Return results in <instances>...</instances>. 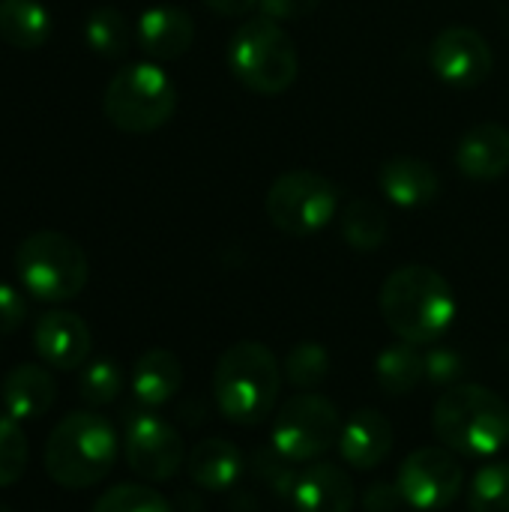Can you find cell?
Wrapping results in <instances>:
<instances>
[{
  "label": "cell",
  "instance_id": "e575fe53",
  "mask_svg": "<svg viewBox=\"0 0 509 512\" xmlns=\"http://www.w3.org/2000/svg\"><path fill=\"white\" fill-rule=\"evenodd\" d=\"M399 504H405L402 495H399V489L396 486H387V483H372L366 489V495H363V507L369 512H396Z\"/></svg>",
  "mask_w": 509,
  "mask_h": 512
},
{
  "label": "cell",
  "instance_id": "6da1fadb",
  "mask_svg": "<svg viewBox=\"0 0 509 512\" xmlns=\"http://www.w3.org/2000/svg\"><path fill=\"white\" fill-rule=\"evenodd\" d=\"M456 294L450 282L426 267L408 264L387 276L381 288V315L387 327L411 345H435L456 321Z\"/></svg>",
  "mask_w": 509,
  "mask_h": 512
},
{
  "label": "cell",
  "instance_id": "7a4b0ae2",
  "mask_svg": "<svg viewBox=\"0 0 509 512\" xmlns=\"http://www.w3.org/2000/svg\"><path fill=\"white\" fill-rule=\"evenodd\" d=\"M282 363L261 342L225 348L213 372V399L219 414L234 426H261L282 393Z\"/></svg>",
  "mask_w": 509,
  "mask_h": 512
},
{
  "label": "cell",
  "instance_id": "5bb4252c",
  "mask_svg": "<svg viewBox=\"0 0 509 512\" xmlns=\"http://www.w3.org/2000/svg\"><path fill=\"white\" fill-rule=\"evenodd\" d=\"M393 450V426L378 408H360L342 423L339 456L357 471H375Z\"/></svg>",
  "mask_w": 509,
  "mask_h": 512
},
{
  "label": "cell",
  "instance_id": "9c48e42d",
  "mask_svg": "<svg viewBox=\"0 0 509 512\" xmlns=\"http://www.w3.org/2000/svg\"><path fill=\"white\" fill-rule=\"evenodd\" d=\"M264 207L282 234L309 237L333 222L339 210V189L324 174L297 168L273 180Z\"/></svg>",
  "mask_w": 509,
  "mask_h": 512
},
{
  "label": "cell",
  "instance_id": "52a82bcc",
  "mask_svg": "<svg viewBox=\"0 0 509 512\" xmlns=\"http://www.w3.org/2000/svg\"><path fill=\"white\" fill-rule=\"evenodd\" d=\"M177 108L174 81L156 63L123 66L105 87L102 111L120 132L144 135L171 120Z\"/></svg>",
  "mask_w": 509,
  "mask_h": 512
},
{
  "label": "cell",
  "instance_id": "4316f807",
  "mask_svg": "<svg viewBox=\"0 0 509 512\" xmlns=\"http://www.w3.org/2000/svg\"><path fill=\"white\" fill-rule=\"evenodd\" d=\"M468 510L471 512H509V465L492 462L483 465L468 489Z\"/></svg>",
  "mask_w": 509,
  "mask_h": 512
},
{
  "label": "cell",
  "instance_id": "d590c367",
  "mask_svg": "<svg viewBox=\"0 0 509 512\" xmlns=\"http://www.w3.org/2000/svg\"><path fill=\"white\" fill-rule=\"evenodd\" d=\"M213 12L219 15H228V18H240V15H249L252 9L261 6V0H204Z\"/></svg>",
  "mask_w": 509,
  "mask_h": 512
},
{
  "label": "cell",
  "instance_id": "ba28073f",
  "mask_svg": "<svg viewBox=\"0 0 509 512\" xmlns=\"http://www.w3.org/2000/svg\"><path fill=\"white\" fill-rule=\"evenodd\" d=\"M342 423L345 420L330 399L306 390L279 405L270 429V444L294 465L315 462L339 447Z\"/></svg>",
  "mask_w": 509,
  "mask_h": 512
},
{
  "label": "cell",
  "instance_id": "f546056e",
  "mask_svg": "<svg viewBox=\"0 0 509 512\" xmlns=\"http://www.w3.org/2000/svg\"><path fill=\"white\" fill-rule=\"evenodd\" d=\"M90 512H174L171 504L153 492L150 486H138V483H120L114 489H108Z\"/></svg>",
  "mask_w": 509,
  "mask_h": 512
},
{
  "label": "cell",
  "instance_id": "8d00e7d4",
  "mask_svg": "<svg viewBox=\"0 0 509 512\" xmlns=\"http://www.w3.org/2000/svg\"><path fill=\"white\" fill-rule=\"evenodd\" d=\"M0 512H12V510H9V507H6V504H0Z\"/></svg>",
  "mask_w": 509,
  "mask_h": 512
},
{
  "label": "cell",
  "instance_id": "277c9868",
  "mask_svg": "<svg viewBox=\"0 0 509 512\" xmlns=\"http://www.w3.org/2000/svg\"><path fill=\"white\" fill-rule=\"evenodd\" d=\"M117 432L93 411H72L45 441V474L63 489H90L102 483L117 462Z\"/></svg>",
  "mask_w": 509,
  "mask_h": 512
},
{
  "label": "cell",
  "instance_id": "4dcf8cb0",
  "mask_svg": "<svg viewBox=\"0 0 509 512\" xmlns=\"http://www.w3.org/2000/svg\"><path fill=\"white\" fill-rule=\"evenodd\" d=\"M252 468H255V474H258L261 483H267L279 498L291 501L294 486H297V477H300V474H294V462H291V459H285V456L270 444V450L255 453Z\"/></svg>",
  "mask_w": 509,
  "mask_h": 512
},
{
  "label": "cell",
  "instance_id": "484cf974",
  "mask_svg": "<svg viewBox=\"0 0 509 512\" xmlns=\"http://www.w3.org/2000/svg\"><path fill=\"white\" fill-rule=\"evenodd\" d=\"M282 375L291 387H297L300 393L315 390L327 381L330 375V354L321 342H300L288 351V357L282 360Z\"/></svg>",
  "mask_w": 509,
  "mask_h": 512
},
{
  "label": "cell",
  "instance_id": "1f68e13d",
  "mask_svg": "<svg viewBox=\"0 0 509 512\" xmlns=\"http://www.w3.org/2000/svg\"><path fill=\"white\" fill-rule=\"evenodd\" d=\"M423 363H426V381L429 384H441V387H453L459 384V378L465 375V357L450 348V345H432L426 354H423Z\"/></svg>",
  "mask_w": 509,
  "mask_h": 512
},
{
  "label": "cell",
  "instance_id": "836d02e7",
  "mask_svg": "<svg viewBox=\"0 0 509 512\" xmlns=\"http://www.w3.org/2000/svg\"><path fill=\"white\" fill-rule=\"evenodd\" d=\"M321 0H261V12L273 21H291V18H303L309 12L318 9Z\"/></svg>",
  "mask_w": 509,
  "mask_h": 512
},
{
  "label": "cell",
  "instance_id": "44dd1931",
  "mask_svg": "<svg viewBox=\"0 0 509 512\" xmlns=\"http://www.w3.org/2000/svg\"><path fill=\"white\" fill-rule=\"evenodd\" d=\"M183 387V366L177 354L168 348H150L135 360L132 369V393L144 408L168 405Z\"/></svg>",
  "mask_w": 509,
  "mask_h": 512
},
{
  "label": "cell",
  "instance_id": "ffe728a7",
  "mask_svg": "<svg viewBox=\"0 0 509 512\" xmlns=\"http://www.w3.org/2000/svg\"><path fill=\"white\" fill-rule=\"evenodd\" d=\"M378 186L396 207H426L441 192V180L435 168L414 156H396L384 162L378 174Z\"/></svg>",
  "mask_w": 509,
  "mask_h": 512
},
{
  "label": "cell",
  "instance_id": "d6986e66",
  "mask_svg": "<svg viewBox=\"0 0 509 512\" xmlns=\"http://www.w3.org/2000/svg\"><path fill=\"white\" fill-rule=\"evenodd\" d=\"M246 459L228 438H204L186 459L189 480L204 492H228L240 483Z\"/></svg>",
  "mask_w": 509,
  "mask_h": 512
},
{
  "label": "cell",
  "instance_id": "8fae6325",
  "mask_svg": "<svg viewBox=\"0 0 509 512\" xmlns=\"http://www.w3.org/2000/svg\"><path fill=\"white\" fill-rule=\"evenodd\" d=\"M123 456L132 474H138L147 483H165L171 480L183 459L186 447L180 432L165 423L162 417L144 411H132L126 417V432H123Z\"/></svg>",
  "mask_w": 509,
  "mask_h": 512
},
{
  "label": "cell",
  "instance_id": "8992f818",
  "mask_svg": "<svg viewBox=\"0 0 509 512\" xmlns=\"http://www.w3.org/2000/svg\"><path fill=\"white\" fill-rule=\"evenodd\" d=\"M15 273L21 288L42 303L75 300L87 279L90 264L84 249L60 231H36L15 249Z\"/></svg>",
  "mask_w": 509,
  "mask_h": 512
},
{
  "label": "cell",
  "instance_id": "7c38bea8",
  "mask_svg": "<svg viewBox=\"0 0 509 512\" xmlns=\"http://www.w3.org/2000/svg\"><path fill=\"white\" fill-rule=\"evenodd\" d=\"M429 63L444 84L468 90V87L483 84L492 75L495 57L480 30L453 24L435 36V42L429 48Z\"/></svg>",
  "mask_w": 509,
  "mask_h": 512
},
{
  "label": "cell",
  "instance_id": "d6a6232c",
  "mask_svg": "<svg viewBox=\"0 0 509 512\" xmlns=\"http://www.w3.org/2000/svg\"><path fill=\"white\" fill-rule=\"evenodd\" d=\"M27 318V300L6 282H0V336L15 333Z\"/></svg>",
  "mask_w": 509,
  "mask_h": 512
},
{
  "label": "cell",
  "instance_id": "30bf717a",
  "mask_svg": "<svg viewBox=\"0 0 509 512\" xmlns=\"http://www.w3.org/2000/svg\"><path fill=\"white\" fill-rule=\"evenodd\" d=\"M462 483L465 471L447 447L414 450L396 474V489L402 501L420 512L447 510L459 498Z\"/></svg>",
  "mask_w": 509,
  "mask_h": 512
},
{
  "label": "cell",
  "instance_id": "d4e9b609",
  "mask_svg": "<svg viewBox=\"0 0 509 512\" xmlns=\"http://www.w3.org/2000/svg\"><path fill=\"white\" fill-rule=\"evenodd\" d=\"M84 39L99 57H123L132 42L129 21L120 9L114 6H99L90 12L84 24Z\"/></svg>",
  "mask_w": 509,
  "mask_h": 512
},
{
  "label": "cell",
  "instance_id": "ac0fdd59",
  "mask_svg": "<svg viewBox=\"0 0 509 512\" xmlns=\"http://www.w3.org/2000/svg\"><path fill=\"white\" fill-rule=\"evenodd\" d=\"M0 399L9 417L21 420H39L51 411L57 399V381L54 375L39 363H21L15 366L0 387Z\"/></svg>",
  "mask_w": 509,
  "mask_h": 512
},
{
  "label": "cell",
  "instance_id": "e0dca14e",
  "mask_svg": "<svg viewBox=\"0 0 509 512\" xmlns=\"http://www.w3.org/2000/svg\"><path fill=\"white\" fill-rule=\"evenodd\" d=\"M195 24L177 6H153L138 18V45L150 60H177L192 48Z\"/></svg>",
  "mask_w": 509,
  "mask_h": 512
},
{
  "label": "cell",
  "instance_id": "f1b7e54d",
  "mask_svg": "<svg viewBox=\"0 0 509 512\" xmlns=\"http://www.w3.org/2000/svg\"><path fill=\"white\" fill-rule=\"evenodd\" d=\"M123 390V372L114 360H96L90 363L78 378V396L90 408L111 405Z\"/></svg>",
  "mask_w": 509,
  "mask_h": 512
},
{
  "label": "cell",
  "instance_id": "2e32d148",
  "mask_svg": "<svg viewBox=\"0 0 509 512\" xmlns=\"http://www.w3.org/2000/svg\"><path fill=\"white\" fill-rule=\"evenodd\" d=\"M456 165L471 180H495L509 171V129L501 123L471 126L456 150Z\"/></svg>",
  "mask_w": 509,
  "mask_h": 512
},
{
  "label": "cell",
  "instance_id": "83f0119b",
  "mask_svg": "<svg viewBox=\"0 0 509 512\" xmlns=\"http://www.w3.org/2000/svg\"><path fill=\"white\" fill-rule=\"evenodd\" d=\"M30 462V447H27V435L18 426L15 417L0 414V489L15 486Z\"/></svg>",
  "mask_w": 509,
  "mask_h": 512
},
{
  "label": "cell",
  "instance_id": "cb8c5ba5",
  "mask_svg": "<svg viewBox=\"0 0 509 512\" xmlns=\"http://www.w3.org/2000/svg\"><path fill=\"white\" fill-rule=\"evenodd\" d=\"M339 228H342L345 243L351 249H357V252H375V249H381L384 240H387V234H390L387 213L375 201H366V198H357V201H351L342 210Z\"/></svg>",
  "mask_w": 509,
  "mask_h": 512
},
{
  "label": "cell",
  "instance_id": "3957f363",
  "mask_svg": "<svg viewBox=\"0 0 509 512\" xmlns=\"http://www.w3.org/2000/svg\"><path fill=\"white\" fill-rule=\"evenodd\" d=\"M432 429L447 450L489 459L509 444V405L483 384H453L435 402Z\"/></svg>",
  "mask_w": 509,
  "mask_h": 512
},
{
  "label": "cell",
  "instance_id": "9a60e30c",
  "mask_svg": "<svg viewBox=\"0 0 509 512\" xmlns=\"http://www.w3.org/2000/svg\"><path fill=\"white\" fill-rule=\"evenodd\" d=\"M357 486L351 474L333 462L309 465L294 486L291 507L294 512H354Z\"/></svg>",
  "mask_w": 509,
  "mask_h": 512
},
{
  "label": "cell",
  "instance_id": "5b68a950",
  "mask_svg": "<svg viewBox=\"0 0 509 512\" xmlns=\"http://www.w3.org/2000/svg\"><path fill=\"white\" fill-rule=\"evenodd\" d=\"M228 66L234 78L261 96H279L297 81V48L279 21L261 15L240 24L228 42Z\"/></svg>",
  "mask_w": 509,
  "mask_h": 512
},
{
  "label": "cell",
  "instance_id": "7402d4cb",
  "mask_svg": "<svg viewBox=\"0 0 509 512\" xmlns=\"http://www.w3.org/2000/svg\"><path fill=\"white\" fill-rule=\"evenodd\" d=\"M0 33L21 51L42 48L51 36V15L39 0H0Z\"/></svg>",
  "mask_w": 509,
  "mask_h": 512
},
{
  "label": "cell",
  "instance_id": "603a6c76",
  "mask_svg": "<svg viewBox=\"0 0 509 512\" xmlns=\"http://www.w3.org/2000/svg\"><path fill=\"white\" fill-rule=\"evenodd\" d=\"M375 378L378 387L390 396H405L411 393L420 381H426V363L417 345L411 342H396L384 348L375 360Z\"/></svg>",
  "mask_w": 509,
  "mask_h": 512
},
{
  "label": "cell",
  "instance_id": "4fadbf2b",
  "mask_svg": "<svg viewBox=\"0 0 509 512\" xmlns=\"http://www.w3.org/2000/svg\"><path fill=\"white\" fill-rule=\"evenodd\" d=\"M33 348L48 369L75 372L90 357V348H93L90 327L75 312L51 309L33 327Z\"/></svg>",
  "mask_w": 509,
  "mask_h": 512
}]
</instances>
